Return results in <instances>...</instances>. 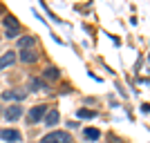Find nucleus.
<instances>
[{
	"mask_svg": "<svg viewBox=\"0 0 150 143\" xmlns=\"http://www.w3.org/2000/svg\"><path fill=\"white\" fill-rule=\"evenodd\" d=\"M40 143H72V137H69L67 132H50V134H45L43 139H40Z\"/></svg>",
	"mask_w": 150,
	"mask_h": 143,
	"instance_id": "1",
	"label": "nucleus"
},
{
	"mask_svg": "<svg viewBox=\"0 0 150 143\" xmlns=\"http://www.w3.org/2000/svg\"><path fill=\"white\" fill-rule=\"evenodd\" d=\"M5 27H7V38H16V34H18V29H20V23L13 18V16H7Z\"/></svg>",
	"mask_w": 150,
	"mask_h": 143,
	"instance_id": "2",
	"label": "nucleus"
},
{
	"mask_svg": "<svg viewBox=\"0 0 150 143\" xmlns=\"http://www.w3.org/2000/svg\"><path fill=\"white\" fill-rule=\"evenodd\" d=\"M0 139L9 141V143H18V141H23V134L18 130H0Z\"/></svg>",
	"mask_w": 150,
	"mask_h": 143,
	"instance_id": "3",
	"label": "nucleus"
},
{
	"mask_svg": "<svg viewBox=\"0 0 150 143\" xmlns=\"http://www.w3.org/2000/svg\"><path fill=\"white\" fill-rule=\"evenodd\" d=\"M45 114H47V107H45V105H36V107H31V110H29V121H31V123H38Z\"/></svg>",
	"mask_w": 150,
	"mask_h": 143,
	"instance_id": "4",
	"label": "nucleus"
},
{
	"mask_svg": "<svg viewBox=\"0 0 150 143\" xmlns=\"http://www.w3.org/2000/svg\"><path fill=\"white\" fill-rule=\"evenodd\" d=\"M20 116H23V107H20V105L5 107V118H7V121H18Z\"/></svg>",
	"mask_w": 150,
	"mask_h": 143,
	"instance_id": "5",
	"label": "nucleus"
},
{
	"mask_svg": "<svg viewBox=\"0 0 150 143\" xmlns=\"http://www.w3.org/2000/svg\"><path fill=\"white\" fill-rule=\"evenodd\" d=\"M16 63V51H5L2 56H0V69L9 67V65H13Z\"/></svg>",
	"mask_w": 150,
	"mask_h": 143,
	"instance_id": "6",
	"label": "nucleus"
},
{
	"mask_svg": "<svg viewBox=\"0 0 150 143\" xmlns=\"http://www.w3.org/2000/svg\"><path fill=\"white\" fill-rule=\"evenodd\" d=\"M34 45H36V38L34 36H25V38H20L18 40V49H34Z\"/></svg>",
	"mask_w": 150,
	"mask_h": 143,
	"instance_id": "7",
	"label": "nucleus"
},
{
	"mask_svg": "<svg viewBox=\"0 0 150 143\" xmlns=\"http://www.w3.org/2000/svg\"><path fill=\"white\" fill-rule=\"evenodd\" d=\"M25 96H27V92H16V89H9V92L2 94V99H7V101H23Z\"/></svg>",
	"mask_w": 150,
	"mask_h": 143,
	"instance_id": "8",
	"label": "nucleus"
},
{
	"mask_svg": "<svg viewBox=\"0 0 150 143\" xmlns=\"http://www.w3.org/2000/svg\"><path fill=\"white\" fill-rule=\"evenodd\" d=\"M18 56H20V61H23V63H34V61L38 58L34 49H23V51L18 54Z\"/></svg>",
	"mask_w": 150,
	"mask_h": 143,
	"instance_id": "9",
	"label": "nucleus"
},
{
	"mask_svg": "<svg viewBox=\"0 0 150 143\" xmlns=\"http://www.w3.org/2000/svg\"><path fill=\"white\" fill-rule=\"evenodd\" d=\"M83 137H85V141H96V139L101 137V132L96 130V128H85V130H83Z\"/></svg>",
	"mask_w": 150,
	"mask_h": 143,
	"instance_id": "10",
	"label": "nucleus"
},
{
	"mask_svg": "<svg viewBox=\"0 0 150 143\" xmlns=\"http://www.w3.org/2000/svg\"><path fill=\"white\" fill-rule=\"evenodd\" d=\"M58 118H61V116H58L56 110H47V114H45V123L52 128V125H56V123H58Z\"/></svg>",
	"mask_w": 150,
	"mask_h": 143,
	"instance_id": "11",
	"label": "nucleus"
},
{
	"mask_svg": "<svg viewBox=\"0 0 150 143\" xmlns=\"http://www.w3.org/2000/svg\"><path fill=\"white\" fill-rule=\"evenodd\" d=\"M29 89H34V92H38V89L45 92V89H47V83L40 81V78H31V81H29Z\"/></svg>",
	"mask_w": 150,
	"mask_h": 143,
	"instance_id": "12",
	"label": "nucleus"
},
{
	"mask_svg": "<svg viewBox=\"0 0 150 143\" xmlns=\"http://www.w3.org/2000/svg\"><path fill=\"white\" fill-rule=\"evenodd\" d=\"M43 76L47 78V81H56V78H58V69H56V67H47Z\"/></svg>",
	"mask_w": 150,
	"mask_h": 143,
	"instance_id": "13",
	"label": "nucleus"
},
{
	"mask_svg": "<svg viewBox=\"0 0 150 143\" xmlns=\"http://www.w3.org/2000/svg\"><path fill=\"white\" fill-rule=\"evenodd\" d=\"M79 118H94L92 110H79Z\"/></svg>",
	"mask_w": 150,
	"mask_h": 143,
	"instance_id": "14",
	"label": "nucleus"
}]
</instances>
